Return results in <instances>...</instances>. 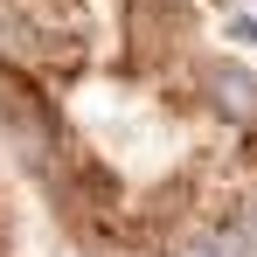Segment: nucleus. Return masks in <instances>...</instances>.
<instances>
[{
	"instance_id": "obj_1",
	"label": "nucleus",
	"mask_w": 257,
	"mask_h": 257,
	"mask_svg": "<svg viewBox=\"0 0 257 257\" xmlns=\"http://www.w3.org/2000/svg\"><path fill=\"white\" fill-rule=\"evenodd\" d=\"M0 153L77 257H257V0H0Z\"/></svg>"
},
{
	"instance_id": "obj_2",
	"label": "nucleus",
	"mask_w": 257,
	"mask_h": 257,
	"mask_svg": "<svg viewBox=\"0 0 257 257\" xmlns=\"http://www.w3.org/2000/svg\"><path fill=\"white\" fill-rule=\"evenodd\" d=\"M0 257H77L42 215V202L21 188V174L7 167V153H0Z\"/></svg>"
}]
</instances>
